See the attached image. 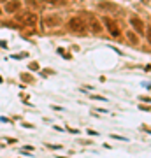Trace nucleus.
Returning <instances> with one entry per match:
<instances>
[{"mask_svg":"<svg viewBox=\"0 0 151 158\" xmlns=\"http://www.w3.org/2000/svg\"><path fill=\"white\" fill-rule=\"evenodd\" d=\"M16 21L21 23V25H27V27H34L37 23V14L32 11H23L16 16Z\"/></svg>","mask_w":151,"mask_h":158,"instance_id":"1","label":"nucleus"},{"mask_svg":"<svg viewBox=\"0 0 151 158\" xmlns=\"http://www.w3.org/2000/svg\"><path fill=\"white\" fill-rule=\"evenodd\" d=\"M69 30H72L74 34H86V23L83 21V18L74 16L70 21H69Z\"/></svg>","mask_w":151,"mask_h":158,"instance_id":"2","label":"nucleus"},{"mask_svg":"<svg viewBox=\"0 0 151 158\" xmlns=\"http://www.w3.org/2000/svg\"><path fill=\"white\" fill-rule=\"evenodd\" d=\"M102 21H104V25H106V28L109 30V34L112 35V37H120V28H118L116 21H112L109 16H104L102 18Z\"/></svg>","mask_w":151,"mask_h":158,"instance_id":"3","label":"nucleus"},{"mask_svg":"<svg viewBox=\"0 0 151 158\" xmlns=\"http://www.w3.org/2000/svg\"><path fill=\"white\" fill-rule=\"evenodd\" d=\"M62 23H63L62 18L58 16V14H48V16L44 18V25L48 28H56V27H60Z\"/></svg>","mask_w":151,"mask_h":158,"instance_id":"4","label":"nucleus"},{"mask_svg":"<svg viewBox=\"0 0 151 158\" xmlns=\"http://www.w3.org/2000/svg\"><path fill=\"white\" fill-rule=\"evenodd\" d=\"M19 9H21V2L19 0H9V2H6V12H9V14L18 12Z\"/></svg>","mask_w":151,"mask_h":158,"instance_id":"5","label":"nucleus"},{"mask_svg":"<svg viewBox=\"0 0 151 158\" xmlns=\"http://www.w3.org/2000/svg\"><path fill=\"white\" fill-rule=\"evenodd\" d=\"M130 23H132V27H134L139 34H142L144 32V23L141 21V18H137V16H132L130 18Z\"/></svg>","mask_w":151,"mask_h":158,"instance_id":"6","label":"nucleus"},{"mask_svg":"<svg viewBox=\"0 0 151 158\" xmlns=\"http://www.w3.org/2000/svg\"><path fill=\"white\" fill-rule=\"evenodd\" d=\"M88 21H90V27H91V30H93L95 34H100V32H102V27H100V23L97 21V18L88 16Z\"/></svg>","mask_w":151,"mask_h":158,"instance_id":"7","label":"nucleus"},{"mask_svg":"<svg viewBox=\"0 0 151 158\" xmlns=\"http://www.w3.org/2000/svg\"><path fill=\"white\" fill-rule=\"evenodd\" d=\"M99 7H100V9H104V11H109V12H118V7L112 6V4H109V2H100V4H99Z\"/></svg>","mask_w":151,"mask_h":158,"instance_id":"8","label":"nucleus"},{"mask_svg":"<svg viewBox=\"0 0 151 158\" xmlns=\"http://www.w3.org/2000/svg\"><path fill=\"white\" fill-rule=\"evenodd\" d=\"M127 37H128V40L132 42V44H139V39H137V37H135L132 32H128V34H127Z\"/></svg>","mask_w":151,"mask_h":158,"instance_id":"9","label":"nucleus"},{"mask_svg":"<svg viewBox=\"0 0 151 158\" xmlns=\"http://www.w3.org/2000/svg\"><path fill=\"white\" fill-rule=\"evenodd\" d=\"M44 2L51 4V6H63L65 4V0H44Z\"/></svg>","mask_w":151,"mask_h":158,"instance_id":"10","label":"nucleus"},{"mask_svg":"<svg viewBox=\"0 0 151 158\" xmlns=\"http://www.w3.org/2000/svg\"><path fill=\"white\" fill-rule=\"evenodd\" d=\"M146 35H148V40H149V42H151V27H149V28H148V32H146Z\"/></svg>","mask_w":151,"mask_h":158,"instance_id":"11","label":"nucleus"},{"mask_svg":"<svg viewBox=\"0 0 151 158\" xmlns=\"http://www.w3.org/2000/svg\"><path fill=\"white\" fill-rule=\"evenodd\" d=\"M0 2H7V0H0Z\"/></svg>","mask_w":151,"mask_h":158,"instance_id":"12","label":"nucleus"},{"mask_svg":"<svg viewBox=\"0 0 151 158\" xmlns=\"http://www.w3.org/2000/svg\"><path fill=\"white\" fill-rule=\"evenodd\" d=\"M0 14H2V11H0Z\"/></svg>","mask_w":151,"mask_h":158,"instance_id":"13","label":"nucleus"}]
</instances>
